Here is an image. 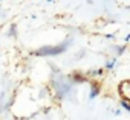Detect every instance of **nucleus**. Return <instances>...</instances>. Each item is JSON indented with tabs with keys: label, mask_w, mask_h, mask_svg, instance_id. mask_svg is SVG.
Masks as SVG:
<instances>
[{
	"label": "nucleus",
	"mask_w": 130,
	"mask_h": 120,
	"mask_svg": "<svg viewBox=\"0 0 130 120\" xmlns=\"http://www.w3.org/2000/svg\"><path fill=\"white\" fill-rule=\"evenodd\" d=\"M69 44H71V41H66L64 44H58V46H44V47L34 50L32 55H35V56H57V55H61L66 52Z\"/></svg>",
	"instance_id": "nucleus-1"
},
{
	"label": "nucleus",
	"mask_w": 130,
	"mask_h": 120,
	"mask_svg": "<svg viewBox=\"0 0 130 120\" xmlns=\"http://www.w3.org/2000/svg\"><path fill=\"white\" fill-rule=\"evenodd\" d=\"M118 91H119V94H121L122 99L130 100V81H122V82H119Z\"/></svg>",
	"instance_id": "nucleus-2"
},
{
	"label": "nucleus",
	"mask_w": 130,
	"mask_h": 120,
	"mask_svg": "<svg viewBox=\"0 0 130 120\" xmlns=\"http://www.w3.org/2000/svg\"><path fill=\"white\" fill-rule=\"evenodd\" d=\"M100 85H96V84H92V88H90V94H89V99L90 100H93L96 96H100Z\"/></svg>",
	"instance_id": "nucleus-3"
},
{
	"label": "nucleus",
	"mask_w": 130,
	"mask_h": 120,
	"mask_svg": "<svg viewBox=\"0 0 130 120\" xmlns=\"http://www.w3.org/2000/svg\"><path fill=\"white\" fill-rule=\"evenodd\" d=\"M119 105H121V108H124L125 111H128V112H130V100H127V99H122V97H121Z\"/></svg>",
	"instance_id": "nucleus-4"
},
{
	"label": "nucleus",
	"mask_w": 130,
	"mask_h": 120,
	"mask_svg": "<svg viewBox=\"0 0 130 120\" xmlns=\"http://www.w3.org/2000/svg\"><path fill=\"white\" fill-rule=\"evenodd\" d=\"M72 81H74V82H86L87 79H86L84 76H81V75L75 73V75H72Z\"/></svg>",
	"instance_id": "nucleus-5"
},
{
	"label": "nucleus",
	"mask_w": 130,
	"mask_h": 120,
	"mask_svg": "<svg viewBox=\"0 0 130 120\" xmlns=\"http://www.w3.org/2000/svg\"><path fill=\"white\" fill-rule=\"evenodd\" d=\"M103 73H104L103 69H96V70H92V72H90L92 76H103Z\"/></svg>",
	"instance_id": "nucleus-6"
},
{
	"label": "nucleus",
	"mask_w": 130,
	"mask_h": 120,
	"mask_svg": "<svg viewBox=\"0 0 130 120\" xmlns=\"http://www.w3.org/2000/svg\"><path fill=\"white\" fill-rule=\"evenodd\" d=\"M115 63H116V59H112V61H107V64H106V69H107V70H112V69L115 67Z\"/></svg>",
	"instance_id": "nucleus-7"
},
{
	"label": "nucleus",
	"mask_w": 130,
	"mask_h": 120,
	"mask_svg": "<svg viewBox=\"0 0 130 120\" xmlns=\"http://www.w3.org/2000/svg\"><path fill=\"white\" fill-rule=\"evenodd\" d=\"M116 55H122L124 52H125V46H119V47H116Z\"/></svg>",
	"instance_id": "nucleus-8"
},
{
	"label": "nucleus",
	"mask_w": 130,
	"mask_h": 120,
	"mask_svg": "<svg viewBox=\"0 0 130 120\" xmlns=\"http://www.w3.org/2000/svg\"><path fill=\"white\" fill-rule=\"evenodd\" d=\"M106 38H107V40H113L115 35H113V34H106Z\"/></svg>",
	"instance_id": "nucleus-9"
},
{
	"label": "nucleus",
	"mask_w": 130,
	"mask_h": 120,
	"mask_svg": "<svg viewBox=\"0 0 130 120\" xmlns=\"http://www.w3.org/2000/svg\"><path fill=\"white\" fill-rule=\"evenodd\" d=\"M124 41H125V43H127V41H130V34H128V35H127V37L124 38Z\"/></svg>",
	"instance_id": "nucleus-10"
},
{
	"label": "nucleus",
	"mask_w": 130,
	"mask_h": 120,
	"mask_svg": "<svg viewBox=\"0 0 130 120\" xmlns=\"http://www.w3.org/2000/svg\"><path fill=\"white\" fill-rule=\"evenodd\" d=\"M47 2H52V0H47Z\"/></svg>",
	"instance_id": "nucleus-11"
}]
</instances>
